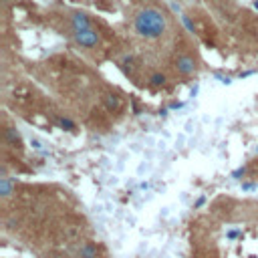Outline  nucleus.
I'll return each mask as SVG.
<instances>
[{
	"label": "nucleus",
	"mask_w": 258,
	"mask_h": 258,
	"mask_svg": "<svg viewBox=\"0 0 258 258\" xmlns=\"http://www.w3.org/2000/svg\"><path fill=\"white\" fill-rule=\"evenodd\" d=\"M198 69H200V64H198L196 54H191V52H187V50L175 54V58H173V71H175L177 77L189 79V77H194V75L198 73Z\"/></svg>",
	"instance_id": "nucleus-2"
},
{
	"label": "nucleus",
	"mask_w": 258,
	"mask_h": 258,
	"mask_svg": "<svg viewBox=\"0 0 258 258\" xmlns=\"http://www.w3.org/2000/svg\"><path fill=\"white\" fill-rule=\"evenodd\" d=\"M149 83H151L153 87H161V85H165V75H161V73H153V75L149 77Z\"/></svg>",
	"instance_id": "nucleus-7"
},
{
	"label": "nucleus",
	"mask_w": 258,
	"mask_h": 258,
	"mask_svg": "<svg viewBox=\"0 0 258 258\" xmlns=\"http://www.w3.org/2000/svg\"><path fill=\"white\" fill-rule=\"evenodd\" d=\"M44 258H69V254H67V256H62V254H48V256H44Z\"/></svg>",
	"instance_id": "nucleus-8"
},
{
	"label": "nucleus",
	"mask_w": 258,
	"mask_h": 258,
	"mask_svg": "<svg viewBox=\"0 0 258 258\" xmlns=\"http://www.w3.org/2000/svg\"><path fill=\"white\" fill-rule=\"evenodd\" d=\"M167 16L155 6H143L133 16V30L145 40H159L167 34Z\"/></svg>",
	"instance_id": "nucleus-1"
},
{
	"label": "nucleus",
	"mask_w": 258,
	"mask_h": 258,
	"mask_svg": "<svg viewBox=\"0 0 258 258\" xmlns=\"http://www.w3.org/2000/svg\"><path fill=\"white\" fill-rule=\"evenodd\" d=\"M69 258H101V248L89 238H81L69 246Z\"/></svg>",
	"instance_id": "nucleus-3"
},
{
	"label": "nucleus",
	"mask_w": 258,
	"mask_h": 258,
	"mask_svg": "<svg viewBox=\"0 0 258 258\" xmlns=\"http://www.w3.org/2000/svg\"><path fill=\"white\" fill-rule=\"evenodd\" d=\"M14 191V181L10 179V175L6 173V169H2V177H0V194H2V200H8Z\"/></svg>",
	"instance_id": "nucleus-6"
},
{
	"label": "nucleus",
	"mask_w": 258,
	"mask_h": 258,
	"mask_svg": "<svg viewBox=\"0 0 258 258\" xmlns=\"http://www.w3.org/2000/svg\"><path fill=\"white\" fill-rule=\"evenodd\" d=\"M69 22H71V30H73V32H81V30L93 28L91 18H89L85 12H73L71 18H69Z\"/></svg>",
	"instance_id": "nucleus-5"
},
{
	"label": "nucleus",
	"mask_w": 258,
	"mask_h": 258,
	"mask_svg": "<svg viewBox=\"0 0 258 258\" xmlns=\"http://www.w3.org/2000/svg\"><path fill=\"white\" fill-rule=\"evenodd\" d=\"M73 38L75 42L81 46V48H95L99 46L101 42V36L95 28H87V30H81V32H73Z\"/></svg>",
	"instance_id": "nucleus-4"
}]
</instances>
